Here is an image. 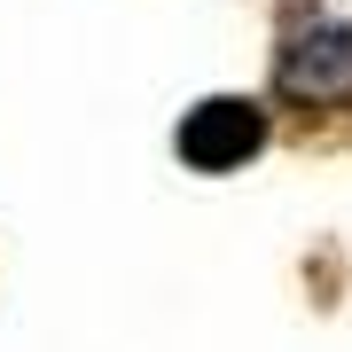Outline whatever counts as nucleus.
<instances>
[{"label":"nucleus","instance_id":"1","mask_svg":"<svg viewBox=\"0 0 352 352\" xmlns=\"http://www.w3.org/2000/svg\"><path fill=\"white\" fill-rule=\"evenodd\" d=\"M266 87H274V110L282 118H305V126L352 118V16L289 8L282 32H274Z\"/></svg>","mask_w":352,"mask_h":352},{"label":"nucleus","instance_id":"2","mask_svg":"<svg viewBox=\"0 0 352 352\" xmlns=\"http://www.w3.org/2000/svg\"><path fill=\"white\" fill-rule=\"evenodd\" d=\"M266 149V110L258 102H196L188 118H180V164L188 173H235V164H251Z\"/></svg>","mask_w":352,"mask_h":352}]
</instances>
